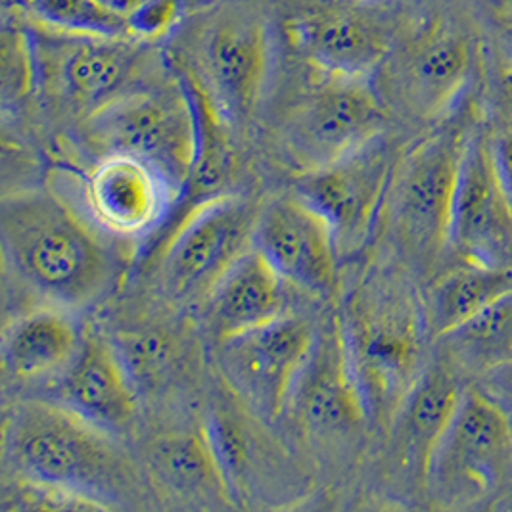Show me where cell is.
Masks as SVG:
<instances>
[{
    "mask_svg": "<svg viewBox=\"0 0 512 512\" xmlns=\"http://www.w3.org/2000/svg\"><path fill=\"white\" fill-rule=\"evenodd\" d=\"M4 261L14 275L48 302L64 309L106 298L125 269L123 240L54 190L27 188L0 202Z\"/></svg>",
    "mask_w": 512,
    "mask_h": 512,
    "instance_id": "obj_1",
    "label": "cell"
},
{
    "mask_svg": "<svg viewBox=\"0 0 512 512\" xmlns=\"http://www.w3.org/2000/svg\"><path fill=\"white\" fill-rule=\"evenodd\" d=\"M338 326L367 417L392 422L426 369L422 298L401 273L374 269L351 290Z\"/></svg>",
    "mask_w": 512,
    "mask_h": 512,
    "instance_id": "obj_2",
    "label": "cell"
},
{
    "mask_svg": "<svg viewBox=\"0 0 512 512\" xmlns=\"http://www.w3.org/2000/svg\"><path fill=\"white\" fill-rule=\"evenodd\" d=\"M478 125L476 104L466 98L397 160L380 221L397 259L415 275H432L449 250L453 194Z\"/></svg>",
    "mask_w": 512,
    "mask_h": 512,
    "instance_id": "obj_3",
    "label": "cell"
},
{
    "mask_svg": "<svg viewBox=\"0 0 512 512\" xmlns=\"http://www.w3.org/2000/svg\"><path fill=\"white\" fill-rule=\"evenodd\" d=\"M4 443L20 476L71 489L104 509L117 507L135 482L112 432L64 403L16 405L6 420Z\"/></svg>",
    "mask_w": 512,
    "mask_h": 512,
    "instance_id": "obj_4",
    "label": "cell"
},
{
    "mask_svg": "<svg viewBox=\"0 0 512 512\" xmlns=\"http://www.w3.org/2000/svg\"><path fill=\"white\" fill-rule=\"evenodd\" d=\"M480 62L478 31L457 14L436 12L405 29L374 85L388 110L436 125L465 102Z\"/></svg>",
    "mask_w": 512,
    "mask_h": 512,
    "instance_id": "obj_5",
    "label": "cell"
},
{
    "mask_svg": "<svg viewBox=\"0 0 512 512\" xmlns=\"http://www.w3.org/2000/svg\"><path fill=\"white\" fill-rule=\"evenodd\" d=\"M169 64L185 71L233 129L254 116L271 68V31L252 4L231 2L190 25Z\"/></svg>",
    "mask_w": 512,
    "mask_h": 512,
    "instance_id": "obj_6",
    "label": "cell"
},
{
    "mask_svg": "<svg viewBox=\"0 0 512 512\" xmlns=\"http://www.w3.org/2000/svg\"><path fill=\"white\" fill-rule=\"evenodd\" d=\"M37 89L79 123L154 83V52L144 39L89 37L31 24Z\"/></svg>",
    "mask_w": 512,
    "mask_h": 512,
    "instance_id": "obj_7",
    "label": "cell"
},
{
    "mask_svg": "<svg viewBox=\"0 0 512 512\" xmlns=\"http://www.w3.org/2000/svg\"><path fill=\"white\" fill-rule=\"evenodd\" d=\"M169 83L154 81L81 123L96 156L123 154L154 167L175 200L187 181L196 148V114L183 79L171 68Z\"/></svg>",
    "mask_w": 512,
    "mask_h": 512,
    "instance_id": "obj_8",
    "label": "cell"
},
{
    "mask_svg": "<svg viewBox=\"0 0 512 512\" xmlns=\"http://www.w3.org/2000/svg\"><path fill=\"white\" fill-rule=\"evenodd\" d=\"M411 25L384 0H309L288 22V37L315 73L374 79Z\"/></svg>",
    "mask_w": 512,
    "mask_h": 512,
    "instance_id": "obj_9",
    "label": "cell"
},
{
    "mask_svg": "<svg viewBox=\"0 0 512 512\" xmlns=\"http://www.w3.org/2000/svg\"><path fill=\"white\" fill-rule=\"evenodd\" d=\"M512 468V419L486 390L463 388L434 449L426 489L445 507L476 503L499 488Z\"/></svg>",
    "mask_w": 512,
    "mask_h": 512,
    "instance_id": "obj_10",
    "label": "cell"
},
{
    "mask_svg": "<svg viewBox=\"0 0 512 512\" xmlns=\"http://www.w3.org/2000/svg\"><path fill=\"white\" fill-rule=\"evenodd\" d=\"M259 208L225 194L196 206L165 229L158 277L167 298L202 303L215 282L254 246Z\"/></svg>",
    "mask_w": 512,
    "mask_h": 512,
    "instance_id": "obj_11",
    "label": "cell"
},
{
    "mask_svg": "<svg viewBox=\"0 0 512 512\" xmlns=\"http://www.w3.org/2000/svg\"><path fill=\"white\" fill-rule=\"evenodd\" d=\"M317 81L290 110L282 146L300 171H315L384 133L388 108L373 79L315 73Z\"/></svg>",
    "mask_w": 512,
    "mask_h": 512,
    "instance_id": "obj_12",
    "label": "cell"
},
{
    "mask_svg": "<svg viewBox=\"0 0 512 512\" xmlns=\"http://www.w3.org/2000/svg\"><path fill=\"white\" fill-rule=\"evenodd\" d=\"M399 156L382 133L336 162L300 173L294 192L325 219L340 257L371 240Z\"/></svg>",
    "mask_w": 512,
    "mask_h": 512,
    "instance_id": "obj_13",
    "label": "cell"
},
{
    "mask_svg": "<svg viewBox=\"0 0 512 512\" xmlns=\"http://www.w3.org/2000/svg\"><path fill=\"white\" fill-rule=\"evenodd\" d=\"M317 330L305 319L284 313L267 325L215 342V361L227 386L252 413L280 417L294 392Z\"/></svg>",
    "mask_w": 512,
    "mask_h": 512,
    "instance_id": "obj_14",
    "label": "cell"
},
{
    "mask_svg": "<svg viewBox=\"0 0 512 512\" xmlns=\"http://www.w3.org/2000/svg\"><path fill=\"white\" fill-rule=\"evenodd\" d=\"M449 250L461 261L512 269V204L499 179L491 133L482 125L466 144L451 204Z\"/></svg>",
    "mask_w": 512,
    "mask_h": 512,
    "instance_id": "obj_15",
    "label": "cell"
},
{
    "mask_svg": "<svg viewBox=\"0 0 512 512\" xmlns=\"http://www.w3.org/2000/svg\"><path fill=\"white\" fill-rule=\"evenodd\" d=\"M79 192V210L123 242L156 233L175 204L173 188L154 167L123 154L98 156L81 173Z\"/></svg>",
    "mask_w": 512,
    "mask_h": 512,
    "instance_id": "obj_16",
    "label": "cell"
},
{
    "mask_svg": "<svg viewBox=\"0 0 512 512\" xmlns=\"http://www.w3.org/2000/svg\"><path fill=\"white\" fill-rule=\"evenodd\" d=\"M254 248L284 284L317 296L336 290L340 252L332 231L296 192L273 198L259 210Z\"/></svg>",
    "mask_w": 512,
    "mask_h": 512,
    "instance_id": "obj_17",
    "label": "cell"
},
{
    "mask_svg": "<svg viewBox=\"0 0 512 512\" xmlns=\"http://www.w3.org/2000/svg\"><path fill=\"white\" fill-rule=\"evenodd\" d=\"M286 409L294 411L307 432L317 434L344 432L369 419L338 323L317 332Z\"/></svg>",
    "mask_w": 512,
    "mask_h": 512,
    "instance_id": "obj_18",
    "label": "cell"
},
{
    "mask_svg": "<svg viewBox=\"0 0 512 512\" xmlns=\"http://www.w3.org/2000/svg\"><path fill=\"white\" fill-rule=\"evenodd\" d=\"M461 394L449 365H430L420 374L390 422V459L399 476L426 488L434 449Z\"/></svg>",
    "mask_w": 512,
    "mask_h": 512,
    "instance_id": "obj_19",
    "label": "cell"
},
{
    "mask_svg": "<svg viewBox=\"0 0 512 512\" xmlns=\"http://www.w3.org/2000/svg\"><path fill=\"white\" fill-rule=\"evenodd\" d=\"M58 386L60 403L94 424L116 432L137 413L139 388L127 371L116 344L89 336Z\"/></svg>",
    "mask_w": 512,
    "mask_h": 512,
    "instance_id": "obj_20",
    "label": "cell"
},
{
    "mask_svg": "<svg viewBox=\"0 0 512 512\" xmlns=\"http://www.w3.org/2000/svg\"><path fill=\"white\" fill-rule=\"evenodd\" d=\"M284 280L252 246L215 282L204 300L213 340L267 325L284 315Z\"/></svg>",
    "mask_w": 512,
    "mask_h": 512,
    "instance_id": "obj_21",
    "label": "cell"
},
{
    "mask_svg": "<svg viewBox=\"0 0 512 512\" xmlns=\"http://www.w3.org/2000/svg\"><path fill=\"white\" fill-rule=\"evenodd\" d=\"M81 344L77 323L64 307L37 309L6 330L2 346L4 367L20 380L66 373Z\"/></svg>",
    "mask_w": 512,
    "mask_h": 512,
    "instance_id": "obj_22",
    "label": "cell"
},
{
    "mask_svg": "<svg viewBox=\"0 0 512 512\" xmlns=\"http://www.w3.org/2000/svg\"><path fill=\"white\" fill-rule=\"evenodd\" d=\"M148 466L154 480L183 501L231 505L234 499L204 428L171 432L154 440L148 451Z\"/></svg>",
    "mask_w": 512,
    "mask_h": 512,
    "instance_id": "obj_23",
    "label": "cell"
},
{
    "mask_svg": "<svg viewBox=\"0 0 512 512\" xmlns=\"http://www.w3.org/2000/svg\"><path fill=\"white\" fill-rule=\"evenodd\" d=\"M512 292V269L461 261L430 280L422 307L434 338L461 328Z\"/></svg>",
    "mask_w": 512,
    "mask_h": 512,
    "instance_id": "obj_24",
    "label": "cell"
},
{
    "mask_svg": "<svg viewBox=\"0 0 512 512\" xmlns=\"http://www.w3.org/2000/svg\"><path fill=\"white\" fill-rule=\"evenodd\" d=\"M451 363L489 374L512 363V292L442 338Z\"/></svg>",
    "mask_w": 512,
    "mask_h": 512,
    "instance_id": "obj_25",
    "label": "cell"
},
{
    "mask_svg": "<svg viewBox=\"0 0 512 512\" xmlns=\"http://www.w3.org/2000/svg\"><path fill=\"white\" fill-rule=\"evenodd\" d=\"M33 24L89 37L139 39L127 18L102 0H20Z\"/></svg>",
    "mask_w": 512,
    "mask_h": 512,
    "instance_id": "obj_26",
    "label": "cell"
},
{
    "mask_svg": "<svg viewBox=\"0 0 512 512\" xmlns=\"http://www.w3.org/2000/svg\"><path fill=\"white\" fill-rule=\"evenodd\" d=\"M116 348L137 388L158 384L173 365V344L158 330L121 334Z\"/></svg>",
    "mask_w": 512,
    "mask_h": 512,
    "instance_id": "obj_27",
    "label": "cell"
},
{
    "mask_svg": "<svg viewBox=\"0 0 512 512\" xmlns=\"http://www.w3.org/2000/svg\"><path fill=\"white\" fill-rule=\"evenodd\" d=\"M4 512L12 511H104L100 503L75 493L71 489L60 488L41 480L25 478L16 474L14 484L2 489Z\"/></svg>",
    "mask_w": 512,
    "mask_h": 512,
    "instance_id": "obj_28",
    "label": "cell"
},
{
    "mask_svg": "<svg viewBox=\"0 0 512 512\" xmlns=\"http://www.w3.org/2000/svg\"><path fill=\"white\" fill-rule=\"evenodd\" d=\"M480 10L503 62L512 64V0H482Z\"/></svg>",
    "mask_w": 512,
    "mask_h": 512,
    "instance_id": "obj_29",
    "label": "cell"
},
{
    "mask_svg": "<svg viewBox=\"0 0 512 512\" xmlns=\"http://www.w3.org/2000/svg\"><path fill=\"white\" fill-rule=\"evenodd\" d=\"M491 150L499 179L512 204V127L505 125L497 133H491Z\"/></svg>",
    "mask_w": 512,
    "mask_h": 512,
    "instance_id": "obj_30",
    "label": "cell"
},
{
    "mask_svg": "<svg viewBox=\"0 0 512 512\" xmlns=\"http://www.w3.org/2000/svg\"><path fill=\"white\" fill-rule=\"evenodd\" d=\"M499 102L505 116V125L512 127V64L503 62V68L499 71Z\"/></svg>",
    "mask_w": 512,
    "mask_h": 512,
    "instance_id": "obj_31",
    "label": "cell"
},
{
    "mask_svg": "<svg viewBox=\"0 0 512 512\" xmlns=\"http://www.w3.org/2000/svg\"><path fill=\"white\" fill-rule=\"evenodd\" d=\"M489 374L493 376V384H497L507 396L512 397V363Z\"/></svg>",
    "mask_w": 512,
    "mask_h": 512,
    "instance_id": "obj_32",
    "label": "cell"
}]
</instances>
